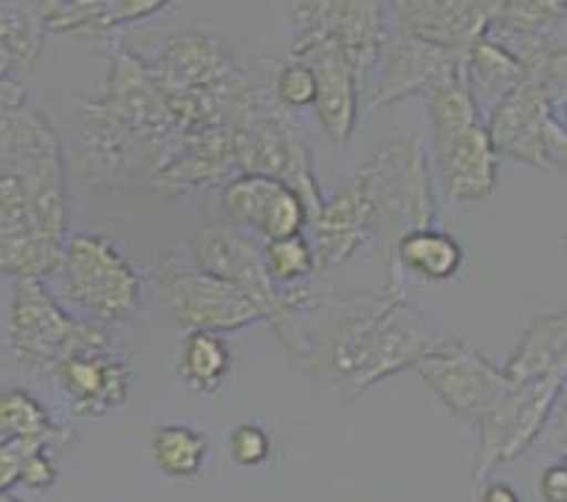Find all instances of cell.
<instances>
[{"mask_svg":"<svg viewBox=\"0 0 567 502\" xmlns=\"http://www.w3.org/2000/svg\"><path fill=\"white\" fill-rule=\"evenodd\" d=\"M384 0H300L293 9V34L328 38L348 54L355 76L370 96L375 60L386 38Z\"/></svg>","mask_w":567,"mask_h":502,"instance_id":"9c48e42d","label":"cell"},{"mask_svg":"<svg viewBox=\"0 0 567 502\" xmlns=\"http://www.w3.org/2000/svg\"><path fill=\"white\" fill-rule=\"evenodd\" d=\"M399 266V272L421 277L426 283H446L457 277L463 266V246L450 232H441L435 226H421L410 229L393 243V260L390 268Z\"/></svg>","mask_w":567,"mask_h":502,"instance_id":"7402d4cb","label":"cell"},{"mask_svg":"<svg viewBox=\"0 0 567 502\" xmlns=\"http://www.w3.org/2000/svg\"><path fill=\"white\" fill-rule=\"evenodd\" d=\"M481 502H517L519 494L508 483H488L477 491Z\"/></svg>","mask_w":567,"mask_h":502,"instance_id":"e575fe53","label":"cell"},{"mask_svg":"<svg viewBox=\"0 0 567 502\" xmlns=\"http://www.w3.org/2000/svg\"><path fill=\"white\" fill-rule=\"evenodd\" d=\"M158 88H187V91H206L218 88L237 71V62L226 51L220 40L200 34V31H182L164 40L156 60L147 62Z\"/></svg>","mask_w":567,"mask_h":502,"instance_id":"ac0fdd59","label":"cell"},{"mask_svg":"<svg viewBox=\"0 0 567 502\" xmlns=\"http://www.w3.org/2000/svg\"><path fill=\"white\" fill-rule=\"evenodd\" d=\"M536 491L545 502H567V465L559 460L556 465L545 469Z\"/></svg>","mask_w":567,"mask_h":502,"instance_id":"d6a6232c","label":"cell"},{"mask_svg":"<svg viewBox=\"0 0 567 502\" xmlns=\"http://www.w3.org/2000/svg\"><path fill=\"white\" fill-rule=\"evenodd\" d=\"M158 288L175 325L184 330L231 334L266 322L262 305L237 283L173 255L162 257L158 263Z\"/></svg>","mask_w":567,"mask_h":502,"instance_id":"ba28073f","label":"cell"},{"mask_svg":"<svg viewBox=\"0 0 567 502\" xmlns=\"http://www.w3.org/2000/svg\"><path fill=\"white\" fill-rule=\"evenodd\" d=\"M415 370L426 381V387L441 398L446 412L466 423L477 421V416L505 387L503 370H497L483 354L468 348L463 339L430 354Z\"/></svg>","mask_w":567,"mask_h":502,"instance_id":"7c38bea8","label":"cell"},{"mask_svg":"<svg viewBox=\"0 0 567 502\" xmlns=\"http://www.w3.org/2000/svg\"><path fill=\"white\" fill-rule=\"evenodd\" d=\"M20 105H25V88L9 76H0V113L14 111Z\"/></svg>","mask_w":567,"mask_h":502,"instance_id":"836d02e7","label":"cell"},{"mask_svg":"<svg viewBox=\"0 0 567 502\" xmlns=\"http://www.w3.org/2000/svg\"><path fill=\"white\" fill-rule=\"evenodd\" d=\"M12 65H14V57L0 45V76H9V69H12Z\"/></svg>","mask_w":567,"mask_h":502,"instance_id":"d590c367","label":"cell"},{"mask_svg":"<svg viewBox=\"0 0 567 502\" xmlns=\"http://www.w3.org/2000/svg\"><path fill=\"white\" fill-rule=\"evenodd\" d=\"M226 452H229L231 463L240 469H255L271 458V434L255 421L235 423L226 434Z\"/></svg>","mask_w":567,"mask_h":502,"instance_id":"f1b7e54d","label":"cell"},{"mask_svg":"<svg viewBox=\"0 0 567 502\" xmlns=\"http://www.w3.org/2000/svg\"><path fill=\"white\" fill-rule=\"evenodd\" d=\"M56 463L54 454H51L49 443H40L32 452L25 454L23 465H20V480L18 485H23L25 491H49L56 483Z\"/></svg>","mask_w":567,"mask_h":502,"instance_id":"4dcf8cb0","label":"cell"},{"mask_svg":"<svg viewBox=\"0 0 567 502\" xmlns=\"http://www.w3.org/2000/svg\"><path fill=\"white\" fill-rule=\"evenodd\" d=\"M74 429L51 421L49 410L23 387L0 392V438H29L49 447H65L74 441Z\"/></svg>","mask_w":567,"mask_h":502,"instance_id":"484cf974","label":"cell"},{"mask_svg":"<svg viewBox=\"0 0 567 502\" xmlns=\"http://www.w3.org/2000/svg\"><path fill=\"white\" fill-rule=\"evenodd\" d=\"M275 96L286 107H311L317 100V76L311 65L297 57H288V62L275 76Z\"/></svg>","mask_w":567,"mask_h":502,"instance_id":"f546056e","label":"cell"},{"mask_svg":"<svg viewBox=\"0 0 567 502\" xmlns=\"http://www.w3.org/2000/svg\"><path fill=\"white\" fill-rule=\"evenodd\" d=\"M49 376L63 387L74 418H102L125 407L131 398V365L107 348L65 356Z\"/></svg>","mask_w":567,"mask_h":502,"instance_id":"9a60e30c","label":"cell"},{"mask_svg":"<svg viewBox=\"0 0 567 502\" xmlns=\"http://www.w3.org/2000/svg\"><path fill=\"white\" fill-rule=\"evenodd\" d=\"M45 23L32 9L0 0V45L14 57V62L32 65L40 54Z\"/></svg>","mask_w":567,"mask_h":502,"instance_id":"83f0119b","label":"cell"},{"mask_svg":"<svg viewBox=\"0 0 567 502\" xmlns=\"http://www.w3.org/2000/svg\"><path fill=\"white\" fill-rule=\"evenodd\" d=\"M486 131L497 158L567 173V136L548 88L536 74L525 76L486 113Z\"/></svg>","mask_w":567,"mask_h":502,"instance_id":"52a82bcc","label":"cell"},{"mask_svg":"<svg viewBox=\"0 0 567 502\" xmlns=\"http://www.w3.org/2000/svg\"><path fill=\"white\" fill-rule=\"evenodd\" d=\"M45 441H29V438H0V496L18 485L20 465H23L25 454L32 452Z\"/></svg>","mask_w":567,"mask_h":502,"instance_id":"1f68e13d","label":"cell"},{"mask_svg":"<svg viewBox=\"0 0 567 502\" xmlns=\"http://www.w3.org/2000/svg\"><path fill=\"white\" fill-rule=\"evenodd\" d=\"M430 119L432 162L443 195L455 204H474L497 186V153L486 116L474 102L463 69L424 91Z\"/></svg>","mask_w":567,"mask_h":502,"instance_id":"7a4b0ae2","label":"cell"},{"mask_svg":"<svg viewBox=\"0 0 567 502\" xmlns=\"http://www.w3.org/2000/svg\"><path fill=\"white\" fill-rule=\"evenodd\" d=\"M63 155L54 127L32 107L0 113V164H25Z\"/></svg>","mask_w":567,"mask_h":502,"instance_id":"cb8c5ba5","label":"cell"},{"mask_svg":"<svg viewBox=\"0 0 567 502\" xmlns=\"http://www.w3.org/2000/svg\"><path fill=\"white\" fill-rule=\"evenodd\" d=\"M556 116H559V124H561V131H565V136H567V100L561 102L559 107H556Z\"/></svg>","mask_w":567,"mask_h":502,"instance_id":"8d00e7d4","label":"cell"},{"mask_svg":"<svg viewBox=\"0 0 567 502\" xmlns=\"http://www.w3.org/2000/svg\"><path fill=\"white\" fill-rule=\"evenodd\" d=\"M561 246H565V252H567V229H565V235H561Z\"/></svg>","mask_w":567,"mask_h":502,"instance_id":"74e56055","label":"cell"},{"mask_svg":"<svg viewBox=\"0 0 567 502\" xmlns=\"http://www.w3.org/2000/svg\"><path fill=\"white\" fill-rule=\"evenodd\" d=\"M561 390H565V392H567V381H565V387H561Z\"/></svg>","mask_w":567,"mask_h":502,"instance_id":"f35d334b","label":"cell"},{"mask_svg":"<svg viewBox=\"0 0 567 502\" xmlns=\"http://www.w3.org/2000/svg\"><path fill=\"white\" fill-rule=\"evenodd\" d=\"M308 226L319 268H337L375 240L379 217L368 193L350 178L348 186L333 195H322V204L308 217Z\"/></svg>","mask_w":567,"mask_h":502,"instance_id":"2e32d148","label":"cell"},{"mask_svg":"<svg viewBox=\"0 0 567 502\" xmlns=\"http://www.w3.org/2000/svg\"><path fill=\"white\" fill-rule=\"evenodd\" d=\"M322 308L328 322L308 359L319 385L337 401H353L457 341L404 297L401 279H386L379 294L324 297Z\"/></svg>","mask_w":567,"mask_h":502,"instance_id":"6da1fadb","label":"cell"},{"mask_svg":"<svg viewBox=\"0 0 567 502\" xmlns=\"http://www.w3.org/2000/svg\"><path fill=\"white\" fill-rule=\"evenodd\" d=\"M224 212L237 229H249L262 240L293 235L308 226V204L282 178L262 173H237L220 189Z\"/></svg>","mask_w":567,"mask_h":502,"instance_id":"5bb4252c","label":"cell"},{"mask_svg":"<svg viewBox=\"0 0 567 502\" xmlns=\"http://www.w3.org/2000/svg\"><path fill=\"white\" fill-rule=\"evenodd\" d=\"M503 376L514 385L528 381H567V310L536 317L519 336L503 367Z\"/></svg>","mask_w":567,"mask_h":502,"instance_id":"d6986e66","label":"cell"},{"mask_svg":"<svg viewBox=\"0 0 567 502\" xmlns=\"http://www.w3.org/2000/svg\"><path fill=\"white\" fill-rule=\"evenodd\" d=\"M528 74V65L508 45L488 34L472 40L463 51V76L483 116Z\"/></svg>","mask_w":567,"mask_h":502,"instance_id":"ffe728a7","label":"cell"},{"mask_svg":"<svg viewBox=\"0 0 567 502\" xmlns=\"http://www.w3.org/2000/svg\"><path fill=\"white\" fill-rule=\"evenodd\" d=\"M463 69V51L412 38V34H386L375 60L370 102L395 105L412 93H424L435 82Z\"/></svg>","mask_w":567,"mask_h":502,"instance_id":"4fadbf2b","label":"cell"},{"mask_svg":"<svg viewBox=\"0 0 567 502\" xmlns=\"http://www.w3.org/2000/svg\"><path fill=\"white\" fill-rule=\"evenodd\" d=\"M262 263H266L271 279L280 286L311 279L319 268L313 243L302 232L271 237V240L262 243Z\"/></svg>","mask_w":567,"mask_h":502,"instance_id":"4316f807","label":"cell"},{"mask_svg":"<svg viewBox=\"0 0 567 502\" xmlns=\"http://www.w3.org/2000/svg\"><path fill=\"white\" fill-rule=\"evenodd\" d=\"M74 167L82 184L91 189H131L142 175L153 184L151 158L142 144L96 100L82 111Z\"/></svg>","mask_w":567,"mask_h":502,"instance_id":"8fae6325","label":"cell"},{"mask_svg":"<svg viewBox=\"0 0 567 502\" xmlns=\"http://www.w3.org/2000/svg\"><path fill=\"white\" fill-rule=\"evenodd\" d=\"M497 0H386L404 34L466 51L472 40L486 34Z\"/></svg>","mask_w":567,"mask_h":502,"instance_id":"e0dca14e","label":"cell"},{"mask_svg":"<svg viewBox=\"0 0 567 502\" xmlns=\"http://www.w3.org/2000/svg\"><path fill=\"white\" fill-rule=\"evenodd\" d=\"M206 454V438L189 423H164L151 438L153 465L173 483H193L204 472Z\"/></svg>","mask_w":567,"mask_h":502,"instance_id":"d4e9b609","label":"cell"},{"mask_svg":"<svg viewBox=\"0 0 567 502\" xmlns=\"http://www.w3.org/2000/svg\"><path fill=\"white\" fill-rule=\"evenodd\" d=\"M565 385L528 381L514 385L505 379L503 392L477 416L472 452V483L481 485L494 469L528 452L548 427Z\"/></svg>","mask_w":567,"mask_h":502,"instance_id":"8992f818","label":"cell"},{"mask_svg":"<svg viewBox=\"0 0 567 502\" xmlns=\"http://www.w3.org/2000/svg\"><path fill=\"white\" fill-rule=\"evenodd\" d=\"M178 379L200 396H213L220 390L231 370V350L224 334L215 330H187V339L178 348L175 359Z\"/></svg>","mask_w":567,"mask_h":502,"instance_id":"603a6c76","label":"cell"},{"mask_svg":"<svg viewBox=\"0 0 567 502\" xmlns=\"http://www.w3.org/2000/svg\"><path fill=\"white\" fill-rule=\"evenodd\" d=\"M169 3L173 0H63L45 18V31L100 38L118 25L153 18Z\"/></svg>","mask_w":567,"mask_h":502,"instance_id":"44dd1931","label":"cell"},{"mask_svg":"<svg viewBox=\"0 0 567 502\" xmlns=\"http://www.w3.org/2000/svg\"><path fill=\"white\" fill-rule=\"evenodd\" d=\"M291 57L308 62L317 76V100L313 116L319 131L333 150H342L353 139L359 105L364 100L362 82L355 76L348 54L333 40L317 34H293Z\"/></svg>","mask_w":567,"mask_h":502,"instance_id":"30bf717a","label":"cell"},{"mask_svg":"<svg viewBox=\"0 0 567 502\" xmlns=\"http://www.w3.org/2000/svg\"><path fill=\"white\" fill-rule=\"evenodd\" d=\"M60 283L71 305L96 325L131 322L142 310V279L113 240L102 235H69L60 255Z\"/></svg>","mask_w":567,"mask_h":502,"instance_id":"277c9868","label":"cell"},{"mask_svg":"<svg viewBox=\"0 0 567 502\" xmlns=\"http://www.w3.org/2000/svg\"><path fill=\"white\" fill-rule=\"evenodd\" d=\"M7 339L20 365L49 376L56 361L82 350L107 348V328L69 314L43 277H18L7 317Z\"/></svg>","mask_w":567,"mask_h":502,"instance_id":"5b68a950","label":"cell"},{"mask_svg":"<svg viewBox=\"0 0 567 502\" xmlns=\"http://www.w3.org/2000/svg\"><path fill=\"white\" fill-rule=\"evenodd\" d=\"M353 181L375 206V240L384 243L386 266L393 260V243L404 232L435 226L437 204L430 153L417 133H395L384 139L359 162Z\"/></svg>","mask_w":567,"mask_h":502,"instance_id":"3957f363","label":"cell"}]
</instances>
